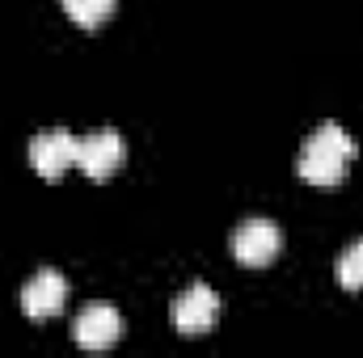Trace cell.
I'll list each match as a JSON object with an SVG mask.
<instances>
[{"label":"cell","mask_w":363,"mask_h":358,"mask_svg":"<svg viewBox=\"0 0 363 358\" xmlns=\"http://www.w3.org/2000/svg\"><path fill=\"white\" fill-rule=\"evenodd\" d=\"M355 152H359L355 139H351L338 122H325V127H317V131L304 139V148H300V156H296V173L304 181H313V185H338Z\"/></svg>","instance_id":"obj_1"},{"label":"cell","mask_w":363,"mask_h":358,"mask_svg":"<svg viewBox=\"0 0 363 358\" xmlns=\"http://www.w3.org/2000/svg\"><path fill=\"white\" fill-rule=\"evenodd\" d=\"M123 156H127V144H123V135L110 131V127H101V131L77 139V165H81V173L93 178V181H106L118 165H123Z\"/></svg>","instance_id":"obj_2"},{"label":"cell","mask_w":363,"mask_h":358,"mask_svg":"<svg viewBox=\"0 0 363 358\" xmlns=\"http://www.w3.org/2000/svg\"><path fill=\"white\" fill-rule=\"evenodd\" d=\"M283 249V232L274 228L271 219H245L237 232H233V258L241 266L258 270V266H271Z\"/></svg>","instance_id":"obj_3"},{"label":"cell","mask_w":363,"mask_h":358,"mask_svg":"<svg viewBox=\"0 0 363 358\" xmlns=\"http://www.w3.org/2000/svg\"><path fill=\"white\" fill-rule=\"evenodd\" d=\"M30 165H34L38 178H47V181L64 178L68 165H77V135L64 131V127L38 131V135L30 139Z\"/></svg>","instance_id":"obj_4"},{"label":"cell","mask_w":363,"mask_h":358,"mask_svg":"<svg viewBox=\"0 0 363 358\" xmlns=\"http://www.w3.org/2000/svg\"><path fill=\"white\" fill-rule=\"evenodd\" d=\"M216 316H220V295L207 282H190L174 304V329L186 333V337H199V333L216 329Z\"/></svg>","instance_id":"obj_5"},{"label":"cell","mask_w":363,"mask_h":358,"mask_svg":"<svg viewBox=\"0 0 363 358\" xmlns=\"http://www.w3.org/2000/svg\"><path fill=\"white\" fill-rule=\"evenodd\" d=\"M123 337V316L110 304H89L77 321H72V342L85 350H106Z\"/></svg>","instance_id":"obj_6"},{"label":"cell","mask_w":363,"mask_h":358,"mask_svg":"<svg viewBox=\"0 0 363 358\" xmlns=\"http://www.w3.org/2000/svg\"><path fill=\"white\" fill-rule=\"evenodd\" d=\"M64 299H68V282H64L60 270H38V274L21 287V312L34 316V321L55 316V312L64 308Z\"/></svg>","instance_id":"obj_7"},{"label":"cell","mask_w":363,"mask_h":358,"mask_svg":"<svg viewBox=\"0 0 363 358\" xmlns=\"http://www.w3.org/2000/svg\"><path fill=\"white\" fill-rule=\"evenodd\" d=\"M64 13H68L81 30H97V25L114 13V0H64Z\"/></svg>","instance_id":"obj_8"},{"label":"cell","mask_w":363,"mask_h":358,"mask_svg":"<svg viewBox=\"0 0 363 358\" xmlns=\"http://www.w3.org/2000/svg\"><path fill=\"white\" fill-rule=\"evenodd\" d=\"M338 282L347 291H363V241L342 249V258H338Z\"/></svg>","instance_id":"obj_9"}]
</instances>
